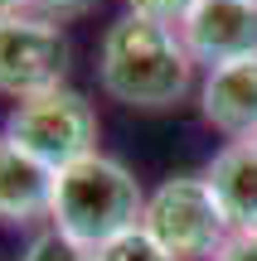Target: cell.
Instances as JSON below:
<instances>
[{
  "label": "cell",
  "mask_w": 257,
  "mask_h": 261,
  "mask_svg": "<svg viewBox=\"0 0 257 261\" xmlns=\"http://www.w3.org/2000/svg\"><path fill=\"white\" fill-rule=\"evenodd\" d=\"M126 10L141 15V19H155V24H165V29H180L184 15L194 10V0H126Z\"/></svg>",
  "instance_id": "cell-12"
},
{
  "label": "cell",
  "mask_w": 257,
  "mask_h": 261,
  "mask_svg": "<svg viewBox=\"0 0 257 261\" xmlns=\"http://www.w3.org/2000/svg\"><path fill=\"white\" fill-rule=\"evenodd\" d=\"M97 87L131 112H165L194 87V58L180 29H165L126 10L112 19L97 48Z\"/></svg>",
  "instance_id": "cell-1"
},
{
  "label": "cell",
  "mask_w": 257,
  "mask_h": 261,
  "mask_svg": "<svg viewBox=\"0 0 257 261\" xmlns=\"http://www.w3.org/2000/svg\"><path fill=\"white\" fill-rule=\"evenodd\" d=\"M146 198L151 194L136 184L131 169H126L122 160H112V155L97 150V155L58 169V189H54V213H49V223H54V232H63L68 242L97 252V247H107L112 237L141 227Z\"/></svg>",
  "instance_id": "cell-2"
},
{
  "label": "cell",
  "mask_w": 257,
  "mask_h": 261,
  "mask_svg": "<svg viewBox=\"0 0 257 261\" xmlns=\"http://www.w3.org/2000/svg\"><path fill=\"white\" fill-rule=\"evenodd\" d=\"M92 261H175L170 252H165L160 242H155L146 227H131V232H122V237H112L107 247H97Z\"/></svg>",
  "instance_id": "cell-10"
},
{
  "label": "cell",
  "mask_w": 257,
  "mask_h": 261,
  "mask_svg": "<svg viewBox=\"0 0 257 261\" xmlns=\"http://www.w3.org/2000/svg\"><path fill=\"white\" fill-rule=\"evenodd\" d=\"M199 112L214 130H223L233 140H252L257 136V58L223 63L214 73H204Z\"/></svg>",
  "instance_id": "cell-7"
},
{
  "label": "cell",
  "mask_w": 257,
  "mask_h": 261,
  "mask_svg": "<svg viewBox=\"0 0 257 261\" xmlns=\"http://www.w3.org/2000/svg\"><path fill=\"white\" fill-rule=\"evenodd\" d=\"M19 261H92V252L78 247V242H68L63 232L49 227V232H39L34 242L25 247V256H19Z\"/></svg>",
  "instance_id": "cell-11"
},
{
  "label": "cell",
  "mask_w": 257,
  "mask_h": 261,
  "mask_svg": "<svg viewBox=\"0 0 257 261\" xmlns=\"http://www.w3.org/2000/svg\"><path fill=\"white\" fill-rule=\"evenodd\" d=\"M34 0H0V15H29Z\"/></svg>",
  "instance_id": "cell-15"
},
{
  "label": "cell",
  "mask_w": 257,
  "mask_h": 261,
  "mask_svg": "<svg viewBox=\"0 0 257 261\" xmlns=\"http://www.w3.org/2000/svg\"><path fill=\"white\" fill-rule=\"evenodd\" d=\"M54 189L58 174L10 140H0V223H34L54 213Z\"/></svg>",
  "instance_id": "cell-9"
},
{
  "label": "cell",
  "mask_w": 257,
  "mask_h": 261,
  "mask_svg": "<svg viewBox=\"0 0 257 261\" xmlns=\"http://www.w3.org/2000/svg\"><path fill=\"white\" fill-rule=\"evenodd\" d=\"M214 203L223 208L233 232H257V136L252 140H228L204 169Z\"/></svg>",
  "instance_id": "cell-8"
},
{
  "label": "cell",
  "mask_w": 257,
  "mask_h": 261,
  "mask_svg": "<svg viewBox=\"0 0 257 261\" xmlns=\"http://www.w3.org/2000/svg\"><path fill=\"white\" fill-rule=\"evenodd\" d=\"M214 261H257V232H233Z\"/></svg>",
  "instance_id": "cell-13"
},
{
  "label": "cell",
  "mask_w": 257,
  "mask_h": 261,
  "mask_svg": "<svg viewBox=\"0 0 257 261\" xmlns=\"http://www.w3.org/2000/svg\"><path fill=\"white\" fill-rule=\"evenodd\" d=\"M141 227L165 247L175 261H204L219 256V247L233 237L223 208L214 203L204 174H175L146 198Z\"/></svg>",
  "instance_id": "cell-4"
},
{
  "label": "cell",
  "mask_w": 257,
  "mask_h": 261,
  "mask_svg": "<svg viewBox=\"0 0 257 261\" xmlns=\"http://www.w3.org/2000/svg\"><path fill=\"white\" fill-rule=\"evenodd\" d=\"M97 0H34V15H44V19H73V15H83V10H92Z\"/></svg>",
  "instance_id": "cell-14"
},
{
  "label": "cell",
  "mask_w": 257,
  "mask_h": 261,
  "mask_svg": "<svg viewBox=\"0 0 257 261\" xmlns=\"http://www.w3.org/2000/svg\"><path fill=\"white\" fill-rule=\"evenodd\" d=\"M68 34L44 15H0V97H39L68 77Z\"/></svg>",
  "instance_id": "cell-5"
},
{
  "label": "cell",
  "mask_w": 257,
  "mask_h": 261,
  "mask_svg": "<svg viewBox=\"0 0 257 261\" xmlns=\"http://www.w3.org/2000/svg\"><path fill=\"white\" fill-rule=\"evenodd\" d=\"M0 140H10L15 150H25L29 160H39L58 174V169L97 155V112L83 92L54 87V92L25 97L10 107Z\"/></svg>",
  "instance_id": "cell-3"
},
{
  "label": "cell",
  "mask_w": 257,
  "mask_h": 261,
  "mask_svg": "<svg viewBox=\"0 0 257 261\" xmlns=\"http://www.w3.org/2000/svg\"><path fill=\"white\" fill-rule=\"evenodd\" d=\"M180 39L194 63L214 68L257 58V0H194Z\"/></svg>",
  "instance_id": "cell-6"
}]
</instances>
